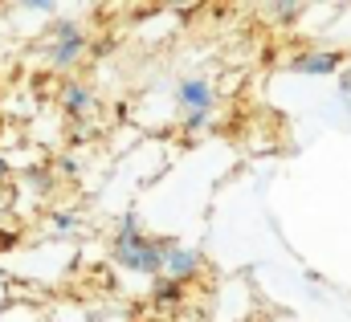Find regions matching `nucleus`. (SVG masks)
<instances>
[{
    "label": "nucleus",
    "instance_id": "5",
    "mask_svg": "<svg viewBox=\"0 0 351 322\" xmlns=\"http://www.w3.org/2000/svg\"><path fill=\"white\" fill-rule=\"evenodd\" d=\"M335 66H339L335 53H315V58H298V62H294L298 74H331Z\"/></svg>",
    "mask_w": 351,
    "mask_h": 322
},
{
    "label": "nucleus",
    "instance_id": "8",
    "mask_svg": "<svg viewBox=\"0 0 351 322\" xmlns=\"http://www.w3.org/2000/svg\"><path fill=\"white\" fill-rule=\"evenodd\" d=\"M53 229H62V233H70V229H74V216H70V212H62V216H53Z\"/></svg>",
    "mask_w": 351,
    "mask_h": 322
},
{
    "label": "nucleus",
    "instance_id": "2",
    "mask_svg": "<svg viewBox=\"0 0 351 322\" xmlns=\"http://www.w3.org/2000/svg\"><path fill=\"white\" fill-rule=\"evenodd\" d=\"M53 37H58V41L49 45V62H53V66H74L78 53L86 49L78 25H74V21H58V25H53Z\"/></svg>",
    "mask_w": 351,
    "mask_h": 322
},
{
    "label": "nucleus",
    "instance_id": "4",
    "mask_svg": "<svg viewBox=\"0 0 351 322\" xmlns=\"http://www.w3.org/2000/svg\"><path fill=\"white\" fill-rule=\"evenodd\" d=\"M180 102H184V106H192V110H208L213 94H208V86H204V82H184V86H180Z\"/></svg>",
    "mask_w": 351,
    "mask_h": 322
},
{
    "label": "nucleus",
    "instance_id": "6",
    "mask_svg": "<svg viewBox=\"0 0 351 322\" xmlns=\"http://www.w3.org/2000/svg\"><path fill=\"white\" fill-rule=\"evenodd\" d=\"M86 106H90V90L78 86V82H70V86H66V110H70V114H82Z\"/></svg>",
    "mask_w": 351,
    "mask_h": 322
},
{
    "label": "nucleus",
    "instance_id": "3",
    "mask_svg": "<svg viewBox=\"0 0 351 322\" xmlns=\"http://www.w3.org/2000/svg\"><path fill=\"white\" fill-rule=\"evenodd\" d=\"M200 265V257L192 253V249H168V257H164V269L172 273V277H184V273H192Z\"/></svg>",
    "mask_w": 351,
    "mask_h": 322
},
{
    "label": "nucleus",
    "instance_id": "7",
    "mask_svg": "<svg viewBox=\"0 0 351 322\" xmlns=\"http://www.w3.org/2000/svg\"><path fill=\"white\" fill-rule=\"evenodd\" d=\"M176 294H180V286H176L172 277H168V282H160V286H156V298H160V302H172Z\"/></svg>",
    "mask_w": 351,
    "mask_h": 322
},
{
    "label": "nucleus",
    "instance_id": "1",
    "mask_svg": "<svg viewBox=\"0 0 351 322\" xmlns=\"http://www.w3.org/2000/svg\"><path fill=\"white\" fill-rule=\"evenodd\" d=\"M164 257H168V249H160L156 241H147V237L139 233L135 216L123 221L119 241H114V261H119V265H127V269H135V273H160V269H164Z\"/></svg>",
    "mask_w": 351,
    "mask_h": 322
},
{
    "label": "nucleus",
    "instance_id": "9",
    "mask_svg": "<svg viewBox=\"0 0 351 322\" xmlns=\"http://www.w3.org/2000/svg\"><path fill=\"white\" fill-rule=\"evenodd\" d=\"M4 179H8V163L0 160V184H4Z\"/></svg>",
    "mask_w": 351,
    "mask_h": 322
}]
</instances>
